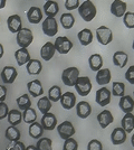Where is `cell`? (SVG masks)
<instances>
[{
    "label": "cell",
    "mask_w": 134,
    "mask_h": 150,
    "mask_svg": "<svg viewBox=\"0 0 134 150\" xmlns=\"http://www.w3.org/2000/svg\"><path fill=\"white\" fill-rule=\"evenodd\" d=\"M78 13H79V16L82 17L84 21L89 23L96 17L97 9H96L95 5L91 0H85L83 4H81L78 7Z\"/></svg>",
    "instance_id": "cell-1"
},
{
    "label": "cell",
    "mask_w": 134,
    "mask_h": 150,
    "mask_svg": "<svg viewBox=\"0 0 134 150\" xmlns=\"http://www.w3.org/2000/svg\"><path fill=\"white\" fill-rule=\"evenodd\" d=\"M78 77H79V69L75 66L67 67L62 73V81L66 86H75V83Z\"/></svg>",
    "instance_id": "cell-2"
},
{
    "label": "cell",
    "mask_w": 134,
    "mask_h": 150,
    "mask_svg": "<svg viewBox=\"0 0 134 150\" xmlns=\"http://www.w3.org/2000/svg\"><path fill=\"white\" fill-rule=\"evenodd\" d=\"M17 44L20 48H27L29 45H32V40H34V35L32 31L29 28H25L22 27L18 33H17Z\"/></svg>",
    "instance_id": "cell-3"
},
{
    "label": "cell",
    "mask_w": 134,
    "mask_h": 150,
    "mask_svg": "<svg viewBox=\"0 0 134 150\" xmlns=\"http://www.w3.org/2000/svg\"><path fill=\"white\" fill-rule=\"evenodd\" d=\"M75 88L81 96H87L92 91V82L88 76H79L75 83Z\"/></svg>",
    "instance_id": "cell-4"
},
{
    "label": "cell",
    "mask_w": 134,
    "mask_h": 150,
    "mask_svg": "<svg viewBox=\"0 0 134 150\" xmlns=\"http://www.w3.org/2000/svg\"><path fill=\"white\" fill-rule=\"evenodd\" d=\"M96 39L103 46H106L113 40V31L106 26H101L96 29Z\"/></svg>",
    "instance_id": "cell-5"
},
{
    "label": "cell",
    "mask_w": 134,
    "mask_h": 150,
    "mask_svg": "<svg viewBox=\"0 0 134 150\" xmlns=\"http://www.w3.org/2000/svg\"><path fill=\"white\" fill-rule=\"evenodd\" d=\"M41 28H43V31H44V34L46 36L54 37V36H56V34L58 33L57 20L55 19V17H47L43 21Z\"/></svg>",
    "instance_id": "cell-6"
},
{
    "label": "cell",
    "mask_w": 134,
    "mask_h": 150,
    "mask_svg": "<svg viewBox=\"0 0 134 150\" xmlns=\"http://www.w3.org/2000/svg\"><path fill=\"white\" fill-rule=\"evenodd\" d=\"M55 48L57 50L59 54L62 55H65V54H68L72 48H73V43L68 37L66 36H59V37L56 38L55 40Z\"/></svg>",
    "instance_id": "cell-7"
},
{
    "label": "cell",
    "mask_w": 134,
    "mask_h": 150,
    "mask_svg": "<svg viewBox=\"0 0 134 150\" xmlns=\"http://www.w3.org/2000/svg\"><path fill=\"white\" fill-rule=\"evenodd\" d=\"M56 129H57L58 136L62 139H64V140L68 139V138H72L75 134V132H76L74 125H73V123L70 121H64V122L59 123L56 127Z\"/></svg>",
    "instance_id": "cell-8"
},
{
    "label": "cell",
    "mask_w": 134,
    "mask_h": 150,
    "mask_svg": "<svg viewBox=\"0 0 134 150\" xmlns=\"http://www.w3.org/2000/svg\"><path fill=\"white\" fill-rule=\"evenodd\" d=\"M111 96H112V92H111L107 88L103 86V88H98V90L96 91L95 101L98 105L106 106L107 104H109V102H111Z\"/></svg>",
    "instance_id": "cell-9"
},
{
    "label": "cell",
    "mask_w": 134,
    "mask_h": 150,
    "mask_svg": "<svg viewBox=\"0 0 134 150\" xmlns=\"http://www.w3.org/2000/svg\"><path fill=\"white\" fill-rule=\"evenodd\" d=\"M18 76V72L13 66H5L1 71V80L5 84H13Z\"/></svg>",
    "instance_id": "cell-10"
},
{
    "label": "cell",
    "mask_w": 134,
    "mask_h": 150,
    "mask_svg": "<svg viewBox=\"0 0 134 150\" xmlns=\"http://www.w3.org/2000/svg\"><path fill=\"white\" fill-rule=\"evenodd\" d=\"M40 123L43 125L44 130H48V131H51L54 129H56L57 127V119H56V115L54 113H46V114H43V118L40 119Z\"/></svg>",
    "instance_id": "cell-11"
},
{
    "label": "cell",
    "mask_w": 134,
    "mask_h": 150,
    "mask_svg": "<svg viewBox=\"0 0 134 150\" xmlns=\"http://www.w3.org/2000/svg\"><path fill=\"white\" fill-rule=\"evenodd\" d=\"M126 9H128V6L124 1L122 0H114L111 5V13L114 16V17H117V18H121L123 17L125 13H126Z\"/></svg>",
    "instance_id": "cell-12"
},
{
    "label": "cell",
    "mask_w": 134,
    "mask_h": 150,
    "mask_svg": "<svg viewBox=\"0 0 134 150\" xmlns=\"http://www.w3.org/2000/svg\"><path fill=\"white\" fill-rule=\"evenodd\" d=\"M27 90H28L29 95H32V98H38L44 94V88L41 85V82L39 80H32V81L28 82Z\"/></svg>",
    "instance_id": "cell-13"
},
{
    "label": "cell",
    "mask_w": 134,
    "mask_h": 150,
    "mask_svg": "<svg viewBox=\"0 0 134 150\" xmlns=\"http://www.w3.org/2000/svg\"><path fill=\"white\" fill-rule=\"evenodd\" d=\"M59 102L65 110H72L76 105V95L73 92H65L62 95Z\"/></svg>",
    "instance_id": "cell-14"
},
{
    "label": "cell",
    "mask_w": 134,
    "mask_h": 150,
    "mask_svg": "<svg viewBox=\"0 0 134 150\" xmlns=\"http://www.w3.org/2000/svg\"><path fill=\"white\" fill-rule=\"evenodd\" d=\"M7 26L8 29L13 34H17L22 28V21L19 15H11L7 19Z\"/></svg>",
    "instance_id": "cell-15"
},
{
    "label": "cell",
    "mask_w": 134,
    "mask_h": 150,
    "mask_svg": "<svg viewBox=\"0 0 134 150\" xmlns=\"http://www.w3.org/2000/svg\"><path fill=\"white\" fill-rule=\"evenodd\" d=\"M96 119L98 121V125H101L102 129H106L113 121H114V117L112 112L109 110H104L102 112H100L97 114Z\"/></svg>",
    "instance_id": "cell-16"
},
{
    "label": "cell",
    "mask_w": 134,
    "mask_h": 150,
    "mask_svg": "<svg viewBox=\"0 0 134 150\" xmlns=\"http://www.w3.org/2000/svg\"><path fill=\"white\" fill-rule=\"evenodd\" d=\"M126 136H128V133L125 132V130L122 127L121 128H115L111 133V141L115 146H119V144H124L126 141Z\"/></svg>",
    "instance_id": "cell-17"
},
{
    "label": "cell",
    "mask_w": 134,
    "mask_h": 150,
    "mask_svg": "<svg viewBox=\"0 0 134 150\" xmlns=\"http://www.w3.org/2000/svg\"><path fill=\"white\" fill-rule=\"evenodd\" d=\"M92 113V106L88 102L86 101H81L76 103V114L81 119H86L88 118Z\"/></svg>",
    "instance_id": "cell-18"
},
{
    "label": "cell",
    "mask_w": 134,
    "mask_h": 150,
    "mask_svg": "<svg viewBox=\"0 0 134 150\" xmlns=\"http://www.w3.org/2000/svg\"><path fill=\"white\" fill-rule=\"evenodd\" d=\"M55 52H56V48H55V45L51 43V42H47L45 43L41 48H40V57L44 59V61H51V58L55 55Z\"/></svg>",
    "instance_id": "cell-19"
},
{
    "label": "cell",
    "mask_w": 134,
    "mask_h": 150,
    "mask_svg": "<svg viewBox=\"0 0 134 150\" xmlns=\"http://www.w3.org/2000/svg\"><path fill=\"white\" fill-rule=\"evenodd\" d=\"M27 19L30 24H39L43 20V11L38 7H30L27 11Z\"/></svg>",
    "instance_id": "cell-20"
},
{
    "label": "cell",
    "mask_w": 134,
    "mask_h": 150,
    "mask_svg": "<svg viewBox=\"0 0 134 150\" xmlns=\"http://www.w3.org/2000/svg\"><path fill=\"white\" fill-rule=\"evenodd\" d=\"M119 106L124 113H132L134 110V99L130 95H124L120 99Z\"/></svg>",
    "instance_id": "cell-21"
},
{
    "label": "cell",
    "mask_w": 134,
    "mask_h": 150,
    "mask_svg": "<svg viewBox=\"0 0 134 150\" xmlns=\"http://www.w3.org/2000/svg\"><path fill=\"white\" fill-rule=\"evenodd\" d=\"M96 83L98 85H102L105 86L106 84H109L112 79V74H111V71L109 69H101L97 74H96Z\"/></svg>",
    "instance_id": "cell-22"
},
{
    "label": "cell",
    "mask_w": 134,
    "mask_h": 150,
    "mask_svg": "<svg viewBox=\"0 0 134 150\" xmlns=\"http://www.w3.org/2000/svg\"><path fill=\"white\" fill-rule=\"evenodd\" d=\"M15 58H16V62L19 66L26 65L27 63L32 59L30 54L27 48H19L15 52Z\"/></svg>",
    "instance_id": "cell-23"
},
{
    "label": "cell",
    "mask_w": 134,
    "mask_h": 150,
    "mask_svg": "<svg viewBox=\"0 0 134 150\" xmlns=\"http://www.w3.org/2000/svg\"><path fill=\"white\" fill-rule=\"evenodd\" d=\"M77 38H78L81 45H83V46H88V45L93 42L94 36H93V33H92L91 29L84 28V29H82L81 31H78Z\"/></svg>",
    "instance_id": "cell-24"
},
{
    "label": "cell",
    "mask_w": 134,
    "mask_h": 150,
    "mask_svg": "<svg viewBox=\"0 0 134 150\" xmlns=\"http://www.w3.org/2000/svg\"><path fill=\"white\" fill-rule=\"evenodd\" d=\"M128 61V54L123 50H117L115 52L114 55H113V64L117 67H121L123 69L124 66H126Z\"/></svg>",
    "instance_id": "cell-25"
},
{
    "label": "cell",
    "mask_w": 134,
    "mask_h": 150,
    "mask_svg": "<svg viewBox=\"0 0 134 150\" xmlns=\"http://www.w3.org/2000/svg\"><path fill=\"white\" fill-rule=\"evenodd\" d=\"M121 127L125 130L126 133H131L134 130V114L125 113L121 120Z\"/></svg>",
    "instance_id": "cell-26"
},
{
    "label": "cell",
    "mask_w": 134,
    "mask_h": 150,
    "mask_svg": "<svg viewBox=\"0 0 134 150\" xmlns=\"http://www.w3.org/2000/svg\"><path fill=\"white\" fill-rule=\"evenodd\" d=\"M26 69L29 75H38L40 74L41 69H43V65L40 61L36 59V58H32L29 62L26 64Z\"/></svg>",
    "instance_id": "cell-27"
},
{
    "label": "cell",
    "mask_w": 134,
    "mask_h": 150,
    "mask_svg": "<svg viewBox=\"0 0 134 150\" xmlns=\"http://www.w3.org/2000/svg\"><path fill=\"white\" fill-rule=\"evenodd\" d=\"M59 11V6L56 1L48 0L44 4V13L47 17H55Z\"/></svg>",
    "instance_id": "cell-28"
},
{
    "label": "cell",
    "mask_w": 134,
    "mask_h": 150,
    "mask_svg": "<svg viewBox=\"0 0 134 150\" xmlns=\"http://www.w3.org/2000/svg\"><path fill=\"white\" fill-rule=\"evenodd\" d=\"M88 65L93 72H98L103 69V57L100 54H92L88 58Z\"/></svg>",
    "instance_id": "cell-29"
},
{
    "label": "cell",
    "mask_w": 134,
    "mask_h": 150,
    "mask_svg": "<svg viewBox=\"0 0 134 150\" xmlns=\"http://www.w3.org/2000/svg\"><path fill=\"white\" fill-rule=\"evenodd\" d=\"M28 133L29 136L32 138V139H40L44 134V128L41 123L39 122H34L32 125H29V128H28Z\"/></svg>",
    "instance_id": "cell-30"
},
{
    "label": "cell",
    "mask_w": 134,
    "mask_h": 150,
    "mask_svg": "<svg viewBox=\"0 0 134 150\" xmlns=\"http://www.w3.org/2000/svg\"><path fill=\"white\" fill-rule=\"evenodd\" d=\"M20 137H21V133H20V131L15 125H10V127H8L6 129L5 138H6L8 141H10V142L19 141Z\"/></svg>",
    "instance_id": "cell-31"
},
{
    "label": "cell",
    "mask_w": 134,
    "mask_h": 150,
    "mask_svg": "<svg viewBox=\"0 0 134 150\" xmlns=\"http://www.w3.org/2000/svg\"><path fill=\"white\" fill-rule=\"evenodd\" d=\"M7 119H8V122L10 123V125L16 127V125H20L21 121H22V112L20 110H16V109L10 110L9 113H8Z\"/></svg>",
    "instance_id": "cell-32"
},
{
    "label": "cell",
    "mask_w": 134,
    "mask_h": 150,
    "mask_svg": "<svg viewBox=\"0 0 134 150\" xmlns=\"http://www.w3.org/2000/svg\"><path fill=\"white\" fill-rule=\"evenodd\" d=\"M36 120H37V112H36V110L32 106H30V108H28V109H26V110L22 111V121L25 123L32 125Z\"/></svg>",
    "instance_id": "cell-33"
},
{
    "label": "cell",
    "mask_w": 134,
    "mask_h": 150,
    "mask_svg": "<svg viewBox=\"0 0 134 150\" xmlns=\"http://www.w3.org/2000/svg\"><path fill=\"white\" fill-rule=\"evenodd\" d=\"M59 21H60V24L63 26V28L66 29V30H68V29L73 28V26L75 24V18H74V16L70 13H65L60 16Z\"/></svg>",
    "instance_id": "cell-34"
},
{
    "label": "cell",
    "mask_w": 134,
    "mask_h": 150,
    "mask_svg": "<svg viewBox=\"0 0 134 150\" xmlns=\"http://www.w3.org/2000/svg\"><path fill=\"white\" fill-rule=\"evenodd\" d=\"M37 108L43 114H46L51 111V101L48 99V96H41L37 101Z\"/></svg>",
    "instance_id": "cell-35"
},
{
    "label": "cell",
    "mask_w": 134,
    "mask_h": 150,
    "mask_svg": "<svg viewBox=\"0 0 134 150\" xmlns=\"http://www.w3.org/2000/svg\"><path fill=\"white\" fill-rule=\"evenodd\" d=\"M16 103H17V105H18L20 111H24L26 109L30 108L32 106V100H30L29 94H22V95H20L19 98L16 99Z\"/></svg>",
    "instance_id": "cell-36"
},
{
    "label": "cell",
    "mask_w": 134,
    "mask_h": 150,
    "mask_svg": "<svg viewBox=\"0 0 134 150\" xmlns=\"http://www.w3.org/2000/svg\"><path fill=\"white\" fill-rule=\"evenodd\" d=\"M63 95V92H62V88L58 85H53L49 90H48V99L51 101V102H58L60 100Z\"/></svg>",
    "instance_id": "cell-37"
},
{
    "label": "cell",
    "mask_w": 134,
    "mask_h": 150,
    "mask_svg": "<svg viewBox=\"0 0 134 150\" xmlns=\"http://www.w3.org/2000/svg\"><path fill=\"white\" fill-rule=\"evenodd\" d=\"M112 95L122 98L125 95V85L122 82H113L112 83Z\"/></svg>",
    "instance_id": "cell-38"
},
{
    "label": "cell",
    "mask_w": 134,
    "mask_h": 150,
    "mask_svg": "<svg viewBox=\"0 0 134 150\" xmlns=\"http://www.w3.org/2000/svg\"><path fill=\"white\" fill-rule=\"evenodd\" d=\"M37 150H53V141L51 138H40L36 144Z\"/></svg>",
    "instance_id": "cell-39"
},
{
    "label": "cell",
    "mask_w": 134,
    "mask_h": 150,
    "mask_svg": "<svg viewBox=\"0 0 134 150\" xmlns=\"http://www.w3.org/2000/svg\"><path fill=\"white\" fill-rule=\"evenodd\" d=\"M123 23L124 26L128 28V29H133L134 28V13H125V15L123 16Z\"/></svg>",
    "instance_id": "cell-40"
},
{
    "label": "cell",
    "mask_w": 134,
    "mask_h": 150,
    "mask_svg": "<svg viewBox=\"0 0 134 150\" xmlns=\"http://www.w3.org/2000/svg\"><path fill=\"white\" fill-rule=\"evenodd\" d=\"M63 150H78V142L74 138H68L64 141Z\"/></svg>",
    "instance_id": "cell-41"
},
{
    "label": "cell",
    "mask_w": 134,
    "mask_h": 150,
    "mask_svg": "<svg viewBox=\"0 0 134 150\" xmlns=\"http://www.w3.org/2000/svg\"><path fill=\"white\" fill-rule=\"evenodd\" d=\"M87 150H103V144L100 140L93 139L87 144Z\"/></svg>",
    "instance_id": "cell-42"
},
{
    "label": "cell",
    "mask_w": 134,
    "mask_h": 150,
    "mask_svg": "<svg viewBox=\"0 0 134 150\" xmlns=\"http://www.w3.org/2000/svg\"><path fill=\"white\" fill-rule=\"evenodd\" d=\"M79 7V0H65V8L67 10H75Z\"/></svg>",
    "instance_id": "cell-43"
},
{
    "label": "cell",
    "mask_w": 134,
    "mask_h": 150,
    "mask_svg": "<svg viewBox=\"0 0 134 150\" xmlns=\"http://www.w3.org/2000/svg\"><path fill=\"white\" fill-rule=\"evenodd\" d=\"M7 150H26V146L21 141H15L7 147Z\"/></svg>",
    "instance_id": "cell-44"
},
{
    "label": "cell",
    "mask_w": 134,
    "mask_h": 150,
    "mask_svg": "<svg viewBox=\"0 0 134 150\" xmlns=\"http://www.w3.org/2000/svg\"><path fill=\"white\" fill-rule=\"evenodd\" d=\"M9 111L10 110H9V108H8L6 102H0V120L7 118Z\"/></svg>",
    "instance_id": "cell-45"
},
{
    "label": "cell",
    "mask_w": 134,
    "mask_h": 150,
    "mask_svg": "<svg viewBox=\"0 0 134 150\" xmlns=\"http://www.w3.org/2000/svg\"><path fill=\"white\" fill-rule=\"evenodd\" d=\"M125 79H126V81L130 83V84H132L134 85V66H130L128 69V71L125 72Z\"/></svg>",
    "instance_id": "cell-46"
},
{
    "label": "cell",
    "mask_w": 134,
    "mask_h": 150,
    "mask_svg": "<svg viewBox=\"0 0 134 150\" xmlns=\"http://www.w3.org/2000/svg\"><path fill=\"white\" fill-rule=\"evenodd\" d=\"M7 98V88L0 84V102H5Z\"/></svg>",
    "instance_id": "cell-47"
},
{
    "label": "cell",
    "mask_w": 134,
    "mask_h": 150,
    "mask_svg": "<svg viewBox=\"0 0 134 150\" xmlns=\"http://www.w3.org/2000/svg\"><path fill=\"white\" fill-rule=\"evenodd\" d=\"M4 54H5V50H4V46L0 44V59H1V57L4 56Z\"/></svg>",
    "instance_id": "cell-48"
},
{
    "label": "cell",
    "mask_w": 134,
    "mask_h": 150,
    "mask_svg": "<svg viewBox=\"0 0 134 150\" xmlns=\"http://www.w3.org/2000/svg\"><path fill=\"white\" fill-rule=\"evenodd\" d=\"M6 2L7 0H0V9H2V8L6 7Z\"/></svg>",
    "instance_id": "cell-49"
},
{
    "label": "cell",
    "mask_w": 134,
    "mask_h": 150,
    "mask_svg": "<svg viewBox=\"0 0 134 150\" xmlns=\"http://www.w3.org/2000/svg\"><path fill=\"white\" fill-rule=\"evenodd\" d=\"M26 150H37V148H36V146H32V144H30V146L26 147Z\"/></svg>",
    "instance_id": "cell-50"
},
{
    "label": "cell",
    "mask_w": 134,
    "mask_h": 150,
    "mask_svg": "<svg viewBox=\"0 0 134 150\" xmlns=\"http://www.w3.org/2000/svg\"><path fill=\"white\" fill-rule=\"evenodd\" d=\"M131 144H132V146L134 147V133H133V136H132V138H131Z\"/></svg>",
    "instance_id": "cell-51"
},
{
    "label": "cell",
    "mask_w": 134,
    "mask_h": 150,
    "mask_svg": "<svg viewBox=\"0 0 134 150\" xmlns=\"http://www.w3.org/2000/svg\"><path fill=\"white\" fill-rule=\"evenodd\" d=\"M132 48H133V50H134V40H133V44H132Z\"/></svg>",
    "instance_id": "cell-52"
},
{
    "label": "cell",
    "mask_w": 134,
    "mask_h": 150,
    "mask_svg": "<svg viewBox=\"0 0 134 150\" xmlns=\"http://www.w3.org/2000/svg\"><path fill=\"white\" fill-rule=\"evenodd\" d=\"M133 95H134V92H133Z\"/></svg>",
    "instance_id": "cell-53"
},
{
    "label": "cell",
    "mask_w": 134,
    "mask_h": 150,
    "mask_svg": "<svg viewBox=\"0 0 134 150\" xmlns=\"http://www.w3.org/2000/svg\"><path fill=\"white\" fill-rule=\"evenodd\" d=\"M46 1H48V0H46Z\"/></svg>",
    "instance_id": "cell-54"
},
{
    "label": "cell",
    "mask_w": 134,
    "mask_h": 150,
    "mask_svg": "<svg viewBox=\"0 0 134 150\" xmlns=\"http://www.w3.org/2000/svg\"><path fill=\"white\" fill-rule=\"evenodd\" d=\"M84 1H85V0H84Z\"/></svg>",
    "instance_id": "cell-55"
}]
</instances>
